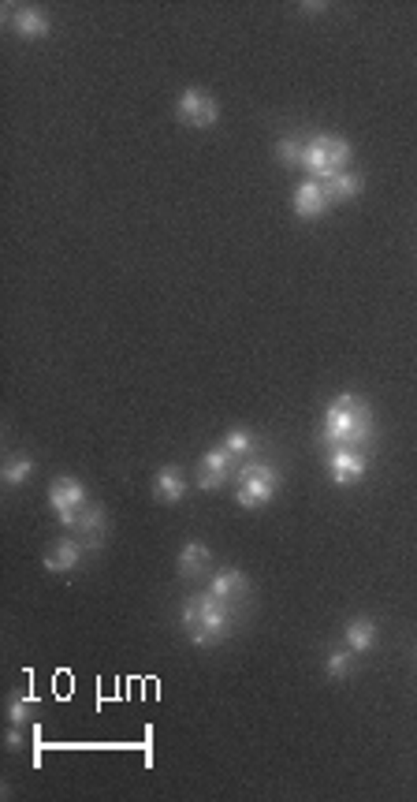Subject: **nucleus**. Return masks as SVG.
<instances>
[{
  "label": "nucleus",
  "mask_w": 417,
  "mask_h": 802,
  "mask_svg": "<svg viewBox=\"0 0 417 802\" xmlns=\"http://www.w3.org/2000/svg\"><path fill=\"white\" fill-rule=\"evenodd\" d=\"M19 746H23V732L12 728V732H8V750H19Z\"/></svg>",
  "instance_id": "5701e85b"
},
{
  "label": "nucleus",
  "mask_w": 417,
  "mask_h": 802,
  "mask_svg": "<svg viewBox=\"0 0 417 802\" xmlns=\"http://www.w3.org/2000/svg\"><path fill=\"white\" fill-rule=\"evenodd\" d=\"M347 646L354 650V653H369L372 646H377V623L372 620H351L347 623Z\"/></svg>",
  "instance_id": "f3484780"
},
{
  "label": "nucleus",
  "mask_w": 417,
  "mask_h": 802,
  "mask_svg": "<svg viewBox=\"0 0 417 802\" xmlns=\"http://www.w3.org/2000/svg\"><path fill=\"white\" fill-rule=\"evenodd\" d=\"M213 590L220 601H228V605H239V601L249 593V579L242 575V571H235V568H224V571H217L213 575Z\"/></svg>",
  "instance_id": "4468645a"
},
{
  "label": "nucleus",
  "mask_w": 417,
  "mask_h": 802,
  "mask_svg": "<svg viewBox=\"0 0 417 802\" xmlns=\"http://www.w3.org/2000/svg\"><path fill=\"white\" fill-rule=\"evenodd\" d=\"M153 493H157V500H164V504H179V500L187 497V478H183V470H179V467H160L157 478H153Z\"/></svg>",
  "instance_id": "ddd939ff"
},
{
  "label": "nucleus",
  "mask_w": 417,
  "mask_h": 802,
  "mask_svg": "<svg viewBox=\"0 0 417 802\" xmlns=\"http://www.w3.org/2000/svg\"><path fill=\"white\" fill-rule=\"evenodd\" d=\"M324 194H328V202H351V198L361 194V176L351 169L331 176V180H324Z\"/></svg>",
  "instance_id": "dca6fc26"
},
{
  "label": "nucleus",
  "mask_w": 417,
  "mask_h": 802,
  "mask_svg": "<svg viewBox=\"0 0 417 802\" xmlns=\"http://www.w3.org/2000/svg\"><path fill=\"white\" fill-rule=\"evenodd\" d=\"M30 474H34V459H30V456H12V459L5 463V470H0L5 486H23Z\"/></svg>",
  "instance_id": "aec40b11"
},
{
  "label": "nucleus",
  "mask_w": 417,
  "mask_h": 802,
  "mask_svg": "<svg viewBox=\"0 0 417 802\" xmlns=\"http://www.w3.org/2000/svg\"><path fill=\"white\" fill-rule=\"evenodd\" d=\"M324 668H328L331 679H347L351 668H354V650H351V646H347V650H331V653L324 657Z\"/></svg>",
  "instance_id": "412c9836"
},
{
  "label": "nucleus",
  "mask_w": 417,
  "mask_h": 802,
  "mask_svg": "<svg viewBox=\"0 0 417 802\" xmlns=\"http://www.w3.org/2000/svg\"><path fill=\"white\" fill-rule=\"evenodd\" d=\"M235 470H239V459L220 445V448H213V452L201 456V463H198V486H201V489H220Z\"/></svg>",
  "instance_id": "6e6552de"
},
{
  "label": "nucleus",
  "mask_w": 417,
  "mask_h": 802,
  "mask_svg": "<svg viewBox=\"0 0 417 802\" xmlns=\"http://www.w3.org/2000/svg\"><path fill=\"white\" fill-rule=\"evenodd\" d=\"M5 23L19 34V37H46L49 34V15L37 8H8Z\"/></svg>",
  "instance_id": "9d476101"
},
{
  "label": "nucleus",
  "mask_w": 417,
  "mask_h": 802,
  "mask_svg": "<svg viewBox=\"0 0 417 802\" xmlns=\"http://www.w3.org/2000/svg\"><path fill=\"white\" fill-rule=\"evenodd\" d=\"M176 116L183 119V124H190V128H213L217 119H220V105H217L213 94H205V90L190 87V90L179 94V101H176Z\"/></svg>",
  "instance_id": "423d86ee"
},
{
  "label": "nucleus",
  "mask_w": 417,
  "mask_h": 802,
  "mask_svg": "<svg viewBox=\"0 0 417 802\" xmlns=\"http://www.w3.org/2000/svg\"><path fill=\"white\" fill-rule=\"evenodd\" d=\"M75 534H78V541L86 549H101V541H105V508H97V504L82 508L78 523H75Z\"/></svg>",
  "instance_id": "f8f14e48"
},
{
  "label": "nucleus",
  "mask_w": 417,
  "mask_h": 802,
  "mask_svg": "<svg viewBox=\"0 0 417 802\" xmlns=\"http://www.w3.org/2000/svg\"><path fill=\"white\" fill-rule=\"evenodd\" d=\"M235 616H239V605H228L213 590L190 597L183 605V627L194 646H217V642H224L235 631Z\"/></svg>",
  "instance_id": "f03ea898"
},
{
  "label": "nucleus",
  "mask_w": 417,
  "mask_h": 802,
  "mask_svg": "<svg viewBox=\"0 0 417 802\" xmlns=\"http://www.w3.org/2000/svg\"><path fill=\"white\" fill-rule=\"evenodd\" d=\"M235 486H239V493H235L239 508H249V511L265 508L280 489V470L269 463H258V459H246L235 470Z\"/></svg>",
  "instance_id": "20e7f679"
},
{
  "label": "nucleus",
  "mask_w": 417,
  "mask_h": 802,
  "mask_svg": "<svg viewBox=\"0 0 417 802\" xmlns=\"http://www.w3.org/2000/svg\"><path fill=\"white\" fill-rule=\"evenodd\" d=\"M276 157L283 160L287 169H299L302 160H306V142H302L299 135H283V139L276 142Z\"/></svg>",
  "instance_id": "a211bd4d"
},
{
  "label": "nucleus",
  "mask_w": 417,
  "mask_h": 802,
  "mask_svg": "<svg viewBox=\"0 0 417 802\" xmlns=\"http://www.w3.org/2000/svg\"><path fill=\"white\" fill-rule=\"evenodd\" d=\"M224 448H228V452L239 459V463H246L249 456H254V448H258V445H254V433H249V429H228V437H224Z\"/></svg>",
  "instance_id": "6ab92c4d"
},
{
  "label": "nucleus",
  "mask_w": 417,
  "mask_h": 802,
  "mask_svg": "<svg viewBox=\"0 0 417 802\" xmlns=\"http://www.w3.org/2000/svg\"><path fill=\"white\" fill-rule=\"evenodd\" d=\"M347 165H351V142H347V139H340V135H313V139H306V160H302V169H306L317 183L347 172Z\"/></svg>",
  "instance_id": "7ed1b4c3"
},
{
  "label": "nucleus",
  "mask_w": 417,
  "mask_h": 802,
  "mask_svg": "<svg viewBox=\"0 0 417 802\" xmlns=\"http://www.w3.org/2000/svg\"><path fill=\"white\" fill-rule=\"evenodd\" d=\"M82 552H86V545H82L78 538H71V541H56V545L46 552V568L56 571V575H64V571H71V568L78 564Z\"/></svg>",
  "instance_id": "2eb2a0df"
},
{
  "label": "nucleus",
  "mask_w": 417,
  "mask_h": 802,
  "mask_svg": "<svg viewBox=\"0 0 417 802\" xmlns=\"http://www.w3.org/2000/svg\"><path fill=\"white\" fill-rule=\"evenodd\" d=\"M208 568H213V549H208L205 541L183 545V552H179V575L183 579H205Z\"/></svg>",
  "instance_id": "9b49d317"
},
{
  "label": "nucleus",
  "mask_w": 417,
  "mask_h": 802,
  "mask_svg": "<svg viewBox=\"0 0 417 802\" xmlns=\"http://www.w3.org/2000/svg\"><path fill=\"white\" fill-rule=\"evenodd\" d=\"M86 504H90V500H86V486H82L78 478H53V486H49V508L56 511L60 527L75 530L78 515H82V508H86Z\"/></svg>",
  "instance_id": "39448f33"
},
{
  "label": "nucleus",
  "mask_w": 417,
  "mask_h": 802,
  "mask_svg": "<svg viewBox=\"0 0 417 802\" xmlns=\"http://www.w3.org/2000/svg\"><path fill=\"white\" fill-rule=\"evenodd\" d=\"M8 716H12V728H23L26 720L34 716V698H26V694H15V698L8 702Z\"/></svg>",
  "instance_id": "4be33fe9"
},
{
  "label": "nucleus",
  "mask_w": 417,
  "mask_h": 802,
  "mask_svg": "<svg viewBox=\"0 0 417 802\" xmlns=\"http://www.w3.org/2000/svg\"><path fill=\"white\" fill-rule=\"evenodd\" d=\"M320 440L328 448H361L372 440V411L361 396L354 392H343L328 404V415H324V433Z\"/></svg>",
  "instance_id": "f257e3e1"
},
{
  "label": "nucleus",
  "mask_w": 417,
  "mask_h": 802,
  "mask_svg": "<svg viewBox=\"0 0 417 802\" xmlns=\"http://www.w3.org/2000/svg\"><path fill=\"white\" fill-rule=\"evenodd\" d=\"M328 206H331V202H328V194H324V183H317V180L299 183V187H295V198H290V210H295L299 217H306V221L320 217Z\"/></svg>",
  "instance_id": "1a4fd4ad"
},
{
  "label": "nucleus",
  "mask_w": 417,
  "mask_h": 802,
  "mask_svg": "<svg viewBox=\"0 0 417 802\" xmlns=\"http://www.w3.org/2000/svg\"><path fill=\"white\" fill-rule=\"evenodd\" d=\"M369 470V459L361 448H331L328 452V474L336 486H354V481H361Z\"/></svg>",
  "instance_id": "0eeeda50"
}]
</instances>
